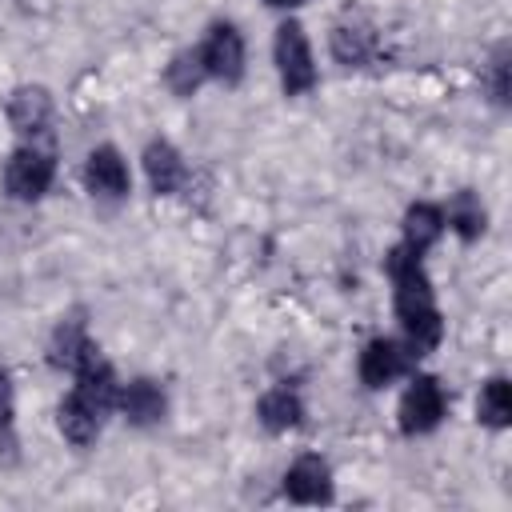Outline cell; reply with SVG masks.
Returning a JSON list of instances; mask_svg holds the SVG:
<instances>
[{
  "instance_id": "cell-10",
  "label": "cell",
  "mask_w": 512,
  "mask_h": 512,
  "mask_svg": "<svg viewBox=\"0 0 512 512\" xmlns=\"http://www.w3.org/2000/svg\"><path fill=\"white\" fill-rule=\"evenodd\" d=\"M328 48L336 56V64L344 68H364L372 56H376V32L364 16H344L332 24V36H328Z\"/></svg>"
},
{
  "instance_id": "cell-1",
  "label": "cell",
  "mask_w": 512,
  "mask_h": 512,
  "mask_svg": "<svg viewBox=\"0 0 512 512\" xmlns=\"http://www.w3.org/2000/svg\"><path fill=\"white\" fill-rule=\"evenodd\" d=\"M384 272L392 280V304H396V320L404 332V348L412 360H420L444 340V316L436 308L424 260L408 252L404 244H396L384 252Z\"/></svg>"
},
{
  "instance_id": "cell-17",
  "label": "cell",
  "mask_w": 512,
  "mask_h": 512,
  "mask_svg": "<svg viewBox=\"0 0 512 512\" xmlns=\"http://www.w3.org/2000/svg\"><path fill=\"white\" fill-rule=\"evenodd\" d=\"M484 224H488V212H484V204H480V196L472 192V188H460L452 200H448V208H444V228H452L460 240H476V236H484Z\"/></svg>"
},
{
  "instance_id": "cell-20",
  "label": "cell",
  "mask_w": 512,
  "mask_h": 512,
  "mask_svg": "<svg viewBox=\"0 0 512 512\" xmlns=\"http://www.w3.org/2000/svg\"><path fill=\"white\" fill-rule=\"evenodd\" d=\"M16 448H20V436H16V392H12L8 368L0 364V460L12 464Z\"/></svg>"
},
{
  "instance_id": "cell-14",
  "label": "cell",
  "mask_w": 512,
  "mask_h": 512,
  "mask_svg": "<svg viewBox=\"0 0 512 512\" xmlns=\"http://www.w3.org/2000/svg\"><path fill=\"white\" fill-rule=\"evenodd\" d=\"M56 428H60V436H64L68 444L88 448V444H96V436H100V428H104V416H100L80 392H68V396L56 404Z\"/></svg>"
},
{
  "instance_id": "cell-3",
  "label": "cell",
  "mask_w": 512,
  "mask_h": 512,
  "mask_svg": "<svg viewBox=\"0 0 512 512\" xmlns=\"http://www.w3.org/2000/svg\"><path fill=\"white\" fill-rule=\"evenodd\" d=\"M56 180V156L36 144H20L4 164V192L20 204L40 200Z\"/></svg>"
},
{
  "instance_id": "cell-16",
  "label": "cell",
  "mask_w": 512,
  "mask_h": 512,
  "mask_svg": "<svg viewBox=\"0 0 512 512\" xmlns=\"http://www.w3.org/2000/svg\"><path fill=\"white\" fill-rule=\"evenodd\" d=\"M256 420L268 428V432H288L304 420V400L292 384H276L268 388L260 400H256Z\"/></svg>"
},
{
  "instance_id": "cell-13",
  "label": "cell",
  "mask_w": 512,
  "mask_h": 512,
  "mask_svg": "<svg viewBox=\"0 0 512 512\" xmlns=\"http://www.w3.org/2000/svg\"><path fill=\"white\" fill-rule=\"evenodd\" d=\"M144 172H148V184L156 196H176L188 184V164H184L180 148L168 140H152L144 148Z\"/></svg>"
},
{
  "instance_id": "cell-18",
  "label": "cell",
  "mask_w": 512,
  "mask_h": 512,
  "mask_svg": "<svg viewBox=\"0 0 512 512\" xmlns=\"http://www.w3.org/2000/svg\"><path fill=\"white\" fill-rule=\"evenodd\" d=\"M476 420L484 428H508V420H512V388H508L504 376L484 380V388L476 396Z\"/></svg>"
},
{
  "instance_id": "cell-6",
  "label": "cell",
  "mask_w": 512,
  "mask_h": 512,
  "mask_svg": "<svg viewBox=\"0 0 512 512\" xmlns=\"http://www.w3.org/2000/svg\"><path fill=\"white\" fill-rule=\"evenodd\" d=\"M84 188L96 200H108V204H116V200H124L132 192L128 164H124V156L112 144H100V148L88 152V160H84Z\"/></svg>"
},
{
  "instance_id": "cell-7",
  "label": "cell",
  "mask_w": 512,
  "mask_h": 512,
  "mask_svg": "<svg viewBox=\"0 0 512 512\" xmlns=\"http://www.w3.org/2000/svg\"><path fill=\"white\" fill-rule=\"evenodd\" d=\"M360 380L364 388H388L396 376H404L412 368V356L400 340H388V336H372L360 352Z\"/></svg>"
},
{
  "instance_id": "cell-11",
  "label": "cell",
  "mask_w": 512,
  "mask_h": 512,
  "mask_svg": "<svg viewBox=\"0 0 512 512\" xmlns=\"http://www.w3.org/2000/svg\"><path fill=\"white\" fill-rule=\"evenodd\" d=\"M8 124L20 136H32V140L44 136L48 124H52V96H48V88H40V84L12 88V96H8Z\"/></svg>"
},
{
  "instance_id": "cell-8",
  "label": "cell",
  "mask_w": 512,
  "mask_h": 512,
  "mask_svg": "<svg viewBox=\"0 0 512 512\" xmlns=\"http://www.w3.org/2000/svg\"><path fill=\"white\" fill-rule=\"evenodd\" d=\"M284 496L292 504H328L332 500V468L312 452L296 456L284 472Z\"/></svg>"
},
{
  "instance_id": "cell-5",
  "label": "cell",
  "mask_w": 512,
  "mask_h": 512,
  "mask_svg": "<svg viewBox=\"0 0 512 512\" xmlns=\"http://www.w3.org/2000/svg\"><path fill=\"white\" fill-rule=\"evenodd\" d=\"M196 52H200V64H204L208 80L240 84V76H244V36L236 32V24L216 20Z\"/></svg>"
},
{
  "instance_id": "cell-9",
  "label": "cell",
  "mask_w": 512,
  "mask_h": 512,
  "mask_svg": "<svg viewBox=\"0 0 512 512\" xmlns=\"http://www.w3.org/2000/svg\"><path fill=\"white\" fill-rule=\"evenodd\" d=\"M116 408H120V416H124L132 428H152V424L164 420V412H168V396H164V388H160L156 380L136 376V380L120 384Z\"/></svg>"
},
{
  "instance_id": "cell-21",
  "label": "cell",
  "mask_w": 512,
  "mask_h": 512,
  "mask_svg": "<svg viewBox=\"0 0 512 512\" xmlns=\"http://www.w3.org/2000/svg\"><path fill=\"white\" fill-rule=\"evenodd\" d=\"M508 44H496V52H492V60H488V92H492V104H508V92H512V84H508Z\"/></svg>"
},
{
  "instance_id": "cell-22",
  "label": "cell",
  "mask_w": 512,
  "mask_h": 512,
  "mask_svg": "<svg viewBox=\"0 0 512 512\" xmlns=\"http://www.w3.org/2000/svg\"><path fill=\"white\" fill-rule=\"evenodd\" d=\"M264 4H272V8H296V4H304V0H264Z\"/></svg>"
},
{
  "instance_id": "cell-19",
  "label": "cell",
  "mask_w": 512,
  "mask_h": 512,
  "mask_svg": "<svg viewBox=\"0 0 512 512\" xmlns=\"http://www.w3.org/2000/svg\"><path fill=\"white\" fill-rule=\"evenodd\" d=\"M164 80H168V88H172L176 96H192V92L208 80V72H204V64H200V52H196V48L176 52L172 64L164 68Z\"/></svg>"
},
{
  "instance_id": "cell-4",
  "label": "cell",
  "mask_w": 512,
  "mask_h": 512,
  "mask_svg": "<svg viewBox=\"0 0 512 512\" xmlns=\"http://www.w3.org/2000/svg\"><path fill=\"white\" fill-rule=\"evenodd\" d=\"M448 412V396L440 388L436 376H412L404 396H400V412H396V424L404 436H428L432 428H440Z\"/></svg>"
},
{
  "instance_id": "cell-2",
  "label": "cell",
  "mask_w": 512,
  "mask_h": 512,
  "mask_svg": "<svg viewBox=\"0 0 512 512\" xmlns=\"http://www.w3.org/2000/svg\"><path fill=\"white\" fill-rule=\"evenodd\" d=\"M272 60H276V76H280L284 96H308L320 84V72H316V60H312V44H308V36H304V28L296 20H284L276 28Z\"/></svg>"
},
{
  "instance_id": "cell-12",
  "label": "cell",
  "mask_w": 512,
  "mask_h": 512,
  "mask_svg": "<svg viewBox=\"0 0 512 512\" xmlns=\"http://www.w3.org/2000/svg\"><path fill=\"white\" fill-rule=\"evenodd\" d=\"M92 356H100V348L92 344L84 320H76V316L60 320L56 332H52V340H48V364L60 368V372H76V368H84Z\"/></svg>"
},
{
  "instance_id": "cell-15",
  "label": "cell",
  "mask_w": 512,
  "mask_h": 512,
  "mask_svg": "<svg viewBox=\"0 0 512 512\" xmlns=\"http://www.w3.org/2000/svg\"><path fill=\"white\" fill-rule=\"evenodd\" d=\"M404 248L408 252H416V256H424L440 236H444V208L440 204H428V200H416V204H408L404 208Z\"/></svg>"
}]
</instances>
